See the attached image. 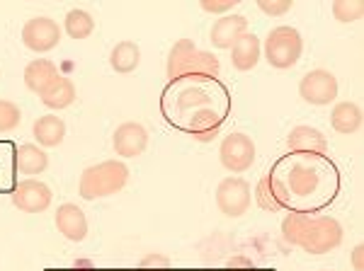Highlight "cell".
I'll list each match as a JSON object with an SVG mask.
<instances>
[{
	"instance_id": "cell-27",
	"label": "cell",
	"mask_w": 364,
	"mask_h": 271,
	"mask_svg": "<svg viewBox=\"0 0 364 271\" xmlns=\"http://www.w3.org/2000/svg\"><path fill=\"white\" fill-rule=\"evenodd\" d=\"M364 15V5L362 0H336L333 3V17L343 25H352Z\"/></svg>"
},
{
	"instance_id": "cell-16",
	"label": "cell",
	"mask_w": 364,
	"mask_h": 271,
	"mask_svg": "<svg viewBox=\"0 0 364 271\" xmlns=\"http://www.w3.org/2000/svg\"><path fill=\"white\" fill-rule=\"evenodd\" d=\"M260 54H262V46H260V39L255 37L252 32H245L236 44L231 46V61H233V68L236 70H243L248 73L260 63Z\"/></svg>"
},
{
	"instance_id": "cell-32",
	"label": "cell",
	"mask_w": 364,
	"mask_h": 271,
	"mask_svg": "<svg viewBox=\"0 0 364 271\" xmlns=\"http://www.w3.org/2000/svg\"><path fill=\"white\" fill-rule=\"evenodd\" d=\"M202 10L204 13H211V15H221L224 17L226 13H231L236 8V0H202Z\"/></svg>"
},
{
	"instance_id": "cell-3",
	"label": "cell",
	"mask_w": 364,
	"mask_h": 271,
	"mask_svg": "<svg viewBox=\"0 0 364 271\" xmlns=\"http://www.w3.org/2000/svg\"><path fill=\"white\" fill-rule=\"evenodd\" d=\"M343 243V226L333 216L311 218L299 247L309 255H328Z\"/></svg>"
},
{
	"instance_id": "cell-11",
	"label": "cell",
	"mask_w": 364,
	"mask_h": 271,
	"mask_svg": "<svg viewBox=\"0 0 364 271\" xmlns=\"http://www.w3.org/2000/svg\"><path fill=\"white\" fill-rule=\"evenodd\" d=\"M287 150L294 155H326L328 138L314 126H296L287 136Z\"/></svg>"
},
{
	"instance_id": "cell-19",
	"label": "cell",
	"mask_w": 364,
	"mask_h": 271,
	"mask_svg": "<svg viewBox=\"0 0 364 271\" xmlns=\"http://www.w3.org/2000/svg\"><path fill=\"white\" fill-rule=\"evenodd\" d=\"M32 133H34V138L39 140V145H44V148H56V145H61L63 138H66V123H63V119H58L56 114H46L34 121Z\"/></svg>"
},
{
	"instance_id": "cell-8",
	"label": "cell",
	"mask_w": 364,
	"mask_h": 271,
	"mask_svg": "<svg viewBox=\"0 0 364 271\" xmlns=\"http://www.w3.org/2000/svg\"><path fill=\"white\" fill-rule=\"evenodd\" d=\"M10 199H13L15 209L25 211V214H44V211L51 206L54 194H51V189L44 184V182L22 179L13 189V194H10Z\"/></svg>"
},
{
	"instance_id": "cell-28",
	"label": "cell",
	"mask_w": 364,
	"mask_h": 271,
	"mask_svg": "<svg viewBox=\"0 0 364 271\" xmlns=\"http://www.w3.org/2000/svg\"><path fill=\"white\" fill-rule=\"evenodd\" d=\"M211 102L209 92H204L202 87H187L180 92L178 97V109L180 111H190V109H204Z\"/></svg>"
},
{
	"instance_id": "cell-14",
	"label": "cell",
	"mask_w": 364,
	"mask_h": 271,
	"mask_svg": "<svg viewBox=\"0 0 364 271\" xmlns=\"http://www.w3.org/2000/svg\"><path fill=\"white\" fill-rule=\"evenodd\" d=\"M245 32H248V20L243 15H224L211 27V44L216 49H231Z\"/></svg>"
},
{
	"instance_id": "cell-25",
	"label": "cell",
	"mask_w": 364,
	"mask_h": 271,
	"mask_svg": "<svg viewBox=\"0 0 364 271\" xmlns=\"http://www.w3.org/2000/svg\"><path fill=\"white\" fill-rule=\"evenodd\" d=\"M63 29H66V34L70 39H87L92 34V29H95V20H92V15L87 13V10H68L66 20H63Z\"/></svg>"
},
{
	"instance_id": "cell-5",
	"label": "cell",
	"mask_w": 364,
	"mask_h": 271,
	"mask_svg": "<svg viewBox=\"0 0 364 271\" xmlns=\"http://www.w3.org/2000/svg\"><path fill=\"white\" fill-rule=\"evenodd\" d=\"M216 206L228 218H240L250 209V184L243 177H226L216 187Z\"/></svg>"
},
{
	"instance_id": "cell-2",
	"label": "cell",
	"mask_w": 364,
	"mask_h": 271,
	"mask_svg": "<svg viewBox=\"0 0 364 271\" xmlns=\"http://www.w3.org/2000/svg\"><path fill=\"white\" fill-rule=\"evenodd\" d=\"M301 51H304V39L299 34V29L289 25L269 29L265 39V58L272 68L279 70L294 68L299 58H301Z\"/></svg>"
},
{
	"instance_id": "cell-31",
	"label": "cell",
	"mask_w": 364,
	"mask_h": 271,
	"mask_svg": "<svg viewBox=\"0 0 364 271\" xmlns=\"http://www.w3.org/2000/svg\"><path fill=\"white\" fill-rule=\"evenodd\" d=\"M139 271H170V259L163 255H146L139 262Z\"/></svg>"
},
{
	"instance_id": "cell-33",
	"label": "cell",
	"mask_w": 364,
	"mask_h": 271,
	"mask_svg": "<svg viewBox=\"0 0 364 271\" xmlns=\"http://www.w3.org/2000/svg\"><path fill=\"white\" fill-rule=\"evenodd\" d=\"M228 269L231 271H255V264L248 257H233L228 259Z\"/></svg>"
},
{
	"instance_id": "cell-18",
	"label": "cell",
	"mask_w": 364,
	"mask_h": 271,
	"mask_svg": "<svg viewBox=\"0 0 364 271\" xmlns=\"http://www.w3.org/2000/svg\"><path fill=\"white\" fill-rule=\"evenodd\" d=\"M284 184H287V189H289V194H294V197H311V194L318 189L321 177L314 167H309V165H304V162H296L289 167V175H287Z\"/></svg>"
},
{
	"instance_id": "cell-4",
	"label": "cell",
	"mask_w": 364,
	"mask_h": 271,
	"mask_svg": "<svg viewBox=\"0 0 364 271\" xmlns=\"http://www.w3.org/2000/svg\"><path fill=\"white\" fill-rule=\"evenodd\" d=\"M219 157L228 172H245L255 162V143H252L248 133H231L228 138L221 140Z\"/></svg>"
},
{
	"instance_id": "cell-22",
	"label": "cell",
	"mask_w": 364,
	"mask_h": 271,
	"mask_svg": "<svg viewBox=\"0 0 364 271\" xmlns=\"http://www.w3.org/2000/svg\"><path fill=\"white\" fill-rule=\"evenodd\" d=\"M331 123L338 133H355L362 126V109L355 102H338L333 107Z\"/></svg>"
},
{
	"instance_id": "cell-15",
	"label": "cell",
	"mask_w": 364,
	"mask_h": 271,
	"mask_svg": "<svg viewBox=\"0 0 364 271\" xmlns=\"http://www.w3.org/2000/svg\"><path fill=\"white\" fill-rule=\"evenodd\" d=\"M58 78H61V73H58L56 63L46 61V58H37V61L27 63V68H25L27 90H32L34 95H39V97H42Z\"/></svg>"
},
{
	"instance_id": "cell-30",
	"label": "cell",
	"mask_w": 364,
	"mask_h": 271,
	"mask_svg": "<svg viewBox=\"0 0 364 271\" xmlns=\"http://www.w3.org/2000/svg\"><path fill=\"white\" fill-rule=\"evenodd\" d=\"M291 0H260L257 3V8L262 10L265 15H269V17H282V15H287L291 10Z\"/></svg>"
},
{
	"instance_id": "cell-24",
	"label": "cell",
	"mask_w": 364,
	"mask_h": 271,
	"mask_svg": "<svg viewBox=\"0 0 364 271\" xmlns=\"http://www.w3.org/2000/svg\"><path fill=\"white\" fill-rule=\"evenodd\" d=\"M73 99H75V85L68 78H63V75L42 95L44 107L49 109H66L73 104Z\"/></svg>"
},
{
	"instance_id": "cell-17",
	"label": "cell",
	"mask_w": 364,
	"mask_h": 271,
	"mask_svg": "<svg viewBox=\"0 0 364 271\" xmlns=\"http://www.w3.org/2000/svg\"><path fill=\"white\" fill-rule=\"evenodd\" d=\"M197 54V46L192 39H180L175 41V46L170 49L168 54V63H166V73L168 80H182L187 78V68H190L192 56Z\"/></svg>"
},
{
	"instance_id": "cell-9",
	"label": "cell",
	"mask_w": 364,
	"mask_h": 271,
	"mask_svg": "<svg viewBox=\"0 0 364 271\" xmlns=\"http://www.w3.org/2000/svg\"><path fill=\"white\" fill-rule=\"evenodd\" d=\"M255 201L262 211H272V214L287 209L289 206V189H287L284 179L277 172H267L255 187Z\"/></svg>"
},
{
	"instance_id": "cell-13",
	"label": "cell",
	"mask_w": 364,
	"mask_h": 271,
	"mask_svg": "<svg viewBox=\"0 0 364 271\" xmlns=\"http://www.w3.org/2000/svg\"><path fill=\"white\" fill-rule=\"evenodd\" d=\"M221 126H224V116L216 109L204 107V109H195V114L187 121V133L192 136L199 143H209L216 136L221 133Z\"/></svg>"
},
{
	"instance_id": "cell-12",
	"label": "cell",
	"mask_w": 364,
	"mask_h": 271,
	"mask_svg": "<svg viewBox=\"0 0 364 271\" xmlns=\"http://www.w3.org/2000/svg\"><path fill=\"white\" fill-rule=\"evenodd\" d=\"M56 228L70 243H83L87 238V218L75 204H63L56 211Z\"/></svg>"
},
{
	"instance_id": "cell-6",
	"label": "cell",
	"mask_w": 364,
	"mask_h": 271,
	"mask_svg": "<svg viewBox=\"0 0 364 271\" xmlns=\"http://www.w3.org/2000/svg\"><path fill=\"white\" fill-rule=\"evenodd\" d=\"M299 95H301L304 102L316 104V107L331 104L338 97V78L331 70H323V68L311 70L299 82Z\"/></svg>"
},
{
	"instance_id": "cell-35",
	"label": "cell",
	"mask_w": 364,
	"mask_h": 271,
	"mask_svg": "<svg viewBox=\"0 0 364 271\" xmlns=\"http://www.w3.org/2000/svg\"><path fill=\"white\" fill-rule=\"evenodd\" d=\"M321 271H331V269H321Z\"/></svg>"
},
{
	"instance_id": "cell-26",
	"label": "cell",
	"mask_w": 364,
	"mask_h": 271,
	"mask_svg": "<svg viewBox=\"0 0 364 271\" xmlns=\"http://www.w3.org/2000/svg\"><path fill=\"white\" fill-rule=\"evenodd\" d=\"M309 221H311V216L304 214V211H291L289 216H284V221H282V235H284L287 243H289V245L301 243Z\"/></svg>"
},
{
	"instance_id": "cell-21",
	"label": "cell",
	"mask_w": 364,
	"mask_h": 271,
	"mask_svg": "<svg viewBox=\"0 0 364 271\" xmlns=\"http://www.w3.org/2000/svg\"><path fill=\"white\" fill-rule=\"evenodd\" d=\"M139 63H141V49L136 46V41H119V44L109 51V66L122 75L136 70Z\"/></svg>"
},
{
	"instance_id": "cell-7",
	"label": "cell",
	"mask_w": 364,
	"mask_h": 271,
	"mask_svg": "<svg viewBox=\"0 0 364 271\" xmlns=\"http://www.w3.org/2000/svg\"><path fill=\"white\" fill-rule=\"evenodd\" d=\"M22 41L29 51L46 54V51L56 49L61 41V27L51 17H32L25 27H22Z\"/></svg>"
},
{
	"instance_id": "cell-29",
	"label": "cell",
	"mask_w": 364,
	"mask_h": 271,
	"mask_svg": "<svg viewBox=\"0 0 364 271\" xmlns=\"http://www.w3.org/2000/svg\"><path fill=\"white\" fill-rule=\"evenodd\" d=\"M22 111L15 102L10 99H0V133H10L20 126Z\"/></svg>"
},
{
	"instance_id": "cell-10",
	"label": "cell",
	"mask_w": 364,
	"mask_h": 271,
	"mask_svg": "<svg viewBox=\"0 0 364 271\" xmlns=\"http://www.w3.org/2000/svg\"><path fill=\"white\" fill-rule=\"evenodd\" d=\"M112 145L119 157H139L149 145V131L139 121H124L122 126H117Z\"/></svg>"
},
{
	"instance_id": "cell-1",
	"label": "cell",
	"mask_w": 364,
	"mask_h": 271,
	"mask_svg": "<svg viewBox=\"0 0 364 271\" xmlns=\"http://www.w3.org/2000/svg\"><path fill=\"white\" fill-rule=\"evenodd\" d=\"M129 182V167L122 160H105L97 165H90L83 170L78 182V192L85 201H95V199L114 197L122 192Z\"/></svg>"
},
{
	"instance_id": "cell-23",
	"label": "cell",
	"mask_w": 364,
	"mask_h": 271,
	"mask_svg": "<svg viewBox=\"0 0 364 271\" xmlns=\"http://www.w3.org/2000/svg\"><path fill=\"white\" fill-rule=\"evenodd\" d=\"M219 70H221V63L219 58L214 54H209V51H199L192 56L190 61V68H187V80H216L219 78Z\"/></svg>"
},
{
	"instance_id": "cell-34",
	"label": "cell",
	"mask_w": 364,
	"mask_h": 271,
	"mask_svg": "<svg viewBox=\"0 0 364 271\" xmlns=\"http://www.w3.org/2000/svg\"><path fill=\"white\" fill-rule=\"evenodd\" d=\"M362 257H364V247H362V245H357L355 250H352V267H355V271H364Z\"/></svg>"
},
{
	"instance_id": "cell-20",
	"label": "cell",
	"mask_w": 364,
	"mask_h": 271,
	"mask_svg": "<svg viewBox=\"0 0 364 271\" xmlns=\"http://www.w3.org/2000/svg\"><path fill=\"white\" fill-rule=\"evenodd\" d=\"M15 167L20 175H42L49 167V155L39 145L25 143L15 153Z\"/></svg>"
}]
</instances>
